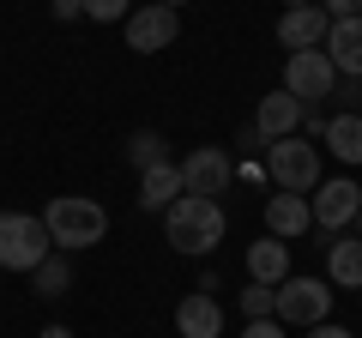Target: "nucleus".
Here are the masks:
<instances>
[{
	"label": "nucleus",
	"mask_w": 362,
	"mask_h": 338,
	"mask_svg": "<svg viewBox=\"0 0 362 338\" xmlns=\"http://www.w3.org/2000/svg\"><path fill=\"white\" fill-rule=\"evenodd\" d=\"M223 230H230V218H223L218 199H199V194H181L175 206L163 211V235L175 254H194V260H206L211 247L223 242Z\"/></svg>",
	"instance_id": "obj_1"
},
{
	"label": "nucleus",
	"mask_w": 362,
	"mask_h": 338,
	"mask_svg": "<svg viewBox=\"0 0 362 338\" xmlns=\"http://www.w3.org/2000/svg\"><path fill=\"white\" fill-rule=\"evenodd\" d=\"M42 230H49V242L61 254H85V247H97L109 235V211L85 194H54L42 206Z\"/></svg>",
	"instance_id": "obj_2"
},
{
	"label": "nucleus",
	"mask_w": 362,
	"mask_h": 338,
	"mask_svg": "<svg viewBox=\"0 0 362 338\" xmlns=\"http://www.w3.org/2000/svg\"><path fill=\"white\" fill-rule=\"evenodd\" d=\"M266 175L278 194H314L320 187V145L290 133V139H266Z\"/></svg>",
	"instance_id": "obj_3"
},
{
	"label": "nucleus",
	"mask_w": 362,
	"mask_h": 338,
	"mask_svg": "<svg viewBox=\"0 0 362 338\" xmlns=\"http://www.w3.org/2000/svg\"><path fill=\"white\" fill-rule=\"evenodd\" d=\"M54 254L37 211H0V272H37Z\"/></svg>",
	"instance_id": "obj_4"
},
{
	"label": "nucleus",
	"mask_w": 362,
	"mask_h": 338,
	"mask_svg": "<svg viewBox=\"0 0 362 338\" xmlns=\"http://www.w3.org/2000/svg\"><path fill=\"white\" fill-rule=\"evenodd\" d=\"M278 326H320L332 320V290H326V278H296L290 272L284 284H278V314H272Z\"/></svg>",
	"instance_id": "obj_5"
},
{
	"label": "nucleus",
	"mask_w": 362,
	"mask_h": 338,
	"mask_svg": "<svg viewBox=\"0 0 362 338\" xmlns=\"http://www.w3.org/2000/svg\"><path fill=\"white\" fill-rule=\"evenodd\" d=\"M230 182H235V151H223V145H194L181 157V194L218 199L230 194Z\"/></svg>",
	"instance_id": "obj_6"
},
{
	"label": "nucleus",
	"mask_w": 362,
	"mask_h": 338,
	"mask_svg": "<svg viewBox=\"0 0 362 338\" xmlns=\"http://www.w3.org/2000/svg\"><path fill=\"white\" fill-rule=\"evenodd\" d=\"M284 91L296 97L302 109H314V103H326V97L338 91V66L326 61V49H296L284 61Z\"/></svg>",
	"instance_id": "obj_7"
},
{
	"label": "nucleus",
	"mask_w": 362,
	"mask_h": 338,
	"mask_svg": "<svg viewBox=\"0 0 362 338\" xmlns=\"http://www.w3.org/2000/svg\"><path fill=\"white\" fill-rule=\"evenodd\" d=\"M308 211H314V223H320L326 235H338L344 223H356V211H362V187L350 182V175H332V182H320L308 194Z\"/></svg>",
	"instance_id": "obj_8"
},
{
	"label": "nucleus",
	"mask_w": 362,
	"mask_h": 338,
	"mask_svg": "<svg viewBox=\"0 0 362 338\" xmlns=\"http://www.w3.org/2000/svg\"><path fill=\"white\" fill-rule=\"evenodd\" d=\"M175 30H181V13H175V6H163V0L133 6V13H127V49H133V54H157V49L175 42Z\"/></svg>",
	"instance_id": "obj_9"
},
{
	"label": "nucleus",
	"mask_w": 362,
	"mask_h": 338,
	"mask_svg": "<svg viewBox=\"0 0 362 338\" xmlns=\"http://www.w3.org/2000/svg\"><path fill=\"white\" fill-rule=\"evenodd\" d=\"M175 332L181 338H223V308L211 290H194V296L175 302Z\"/></svg>",
	"instance_id": "obj_10"
},
{
	"label": "nucleus",
	"mask_w": 362,
	"mask_h": 338,
	"mask_svg": "<svg viewBox=\"0 0 362 338\" xmlns=\"http://www.w3.org/2000/svg\"><path fill=\"white\" fill-rule=\"evenodd\" d=\"M326 30H332V18L320 13V0H314V6H290V13L278 18V42H284L290 54L296 49H320Z\"/></svg>",
	"instance_id": "obj_11"
},
{
	"label": "nucleus",
	"mask_w": 362,
	"mask_h": 338,
	"mask_svg": "<svg viewBox=\"0 0 362 338\" xmlns=\"http://www.w3.org/2000/svg\"><path fill=\"white\" fill-rule=\"evenodd\" d=\"M302 230H314L308 194H266V235H278V242H296Z\"/></svg>",
	"instance_id": "obj_12"
},
{
	"label": "nucleus",
	"mask_w": 362,
	"mask_h": 338,
	"mask_svg": "<svg viewBox=\"0 0 362 338\" xmlns=\"http://www.w3.org/2000/svg\"><path fill=\"white\" fill-rule=\"evenodd\" d=\"M326 61L338 66V78H362V18H332L326 30Z\"/></svg>",
	"instance_id": "obj_13"
},
{
	"label": "nucleus",
	"mask_w": 362,
	"mask_h": 338,
	"mask_svg": "<svg viewBox=\"0 0 362 338\" xmlns=\"http://www.w3.org/2000/svg\"><path fill=\"white\" fill-rule=\"evenodd\" d=\"M302 115H308V109L290 91H272V97H259L254 127H259V139H290V133H302Z\"/></svg>",
	"instance_id": "obj_14"
},
{
	"label": "nucleus",
	"mask_w": 362,
	"mask_h": 338,
	"mask_svg": "<svg viewBox=\"0 0 362 338\" xmlns=\"http://www.w3.org/2000/svg\"><path fill=\"white\" fill-rule=\"evenodd\" d=\"M247 278L254 284H284L290 278V242H278V235L247 242Z\"/></svg>",
	"instance_id": "obj_15"
},
{
	"label": "nucleus",
	"mask_w": 362,
	"mask_h": 338,
	"mask_svg": "<svg viewBox=\"0 0 362 338\" xmlns=\"http://www.w3.org/2000/svg\"><path fill=\"white\" fill-rule=\"evenodd\" d=\"M326 278L338 290H362V235H338L326 247Z\"/></svg>",
	"instance_id": "obj_16"
},
{
	"label": "nucleus",
	"mask_w": 362,
	"mask_h": 338,
	"mask_svg": "<svg viewBox=\"0 0 362 338\" xmlns=\"http://www.w3.org/2000/svg\"><path fill=\"white\" fill-rule=\"evenodd\" d=\"M181 199V163H157L139 175V206L145 211H169Z\"/></svg>",
	"instance_id": "obj_17"
},
{
	"label": "nucleus",
	"mask_w": 362,
	"mask_h": 338,
	"mask_svg": "<svg viewBox=\"0 0 362 338\" xmlns=\"http://www.w3.org/2000/svg\"><path fill=\"white\" fill-rule=\"evenodd\" d=\"M320 139H326V151H332L338 163H362V115H350V109H344V115H332Z\"/></svg>",
	"instance_id": "obj_18"
},
{
	"label": "nucleus",
	"mask_w": 362,
	"mask_h": 338,
	"mask_svg": "<svg viewBox=\"0 0 362 338\" xmlns=\"http://www.w3.org/2000/svg\"><path fill=\"white\" fill-rule=\"evenodd\" d=\"M127 163L139 169V175H145V169H157V163H169V151H163V133H157V127H139V133L127 139Z\"/></svg>",
	"instance_id": "obj_19"
},
{
	"label": "nucleus",
	"mask_w": 362,
	"mask_h": 338,
	"mask_svg": "<svg viewBox=\"0 0 362 338\" xmlns=\"http://www.w3.org/2000/svg\"><path fill=\"white\" fill-rule=\"evenodd\" d=\"M30 284H37V296H66V290H73V266L61 260V254H49V260L37 266V272H30Z\"/></svg>",
	"instance_id": "obj_20"
},
{
	"label": "nucleus",
	"mask_w": 362,
	"mask_h": 338,
	"mask_svg": "<svg viewBox=\"0 0 362 338\" xmlns=\"http://www.w3.org/2000/svg\"><path fill=\"white\" fill-rule=\"evenodd\" d=\"M242 314H247V320H272V314H278V284H254V278H247Z\"/></svg>",
	"instance_id": "obj_21"
},
{
	"label": "nucleus",
	"mask_w": 362,
	"mask_h": 338,
	"mask_svg": "<svg viewBox=\"0 0 362 338\" xmlns=\"http://www.w3.org/2000/svg\"><path fill=\"white\" fill-rule=\"evenodd\" d=\"M133 0H85V18H97V25H127Z\"/></svg>",
	"instance_id": "obj_22"
},
{
	"label": "nucleus",
	"mask_w": 362,
	"mask_h": 338,
	"mask_svg": "<svg viewBox=\"0 0 362 338\" xmlns=\"http://www.w3.org/2000/svg\"><path fill=\"white\" fill-rule=\"evenodd\" d=\"M326 18H362V0H320Z\"/></svg>",
	"instance_id": "obj_23"
},
{
	"label": "nucleus",
	"mask_w": 362,
	"mask_h": 338,
	"mask_svg": "<svg viewBox=\"0 0 362 338\" xmlns=\"http://www.w3.org/2000/svg\"><path fill=\"white\" fill-rule=\"evenodd\" d=\"M242 338H284V326H278V320H247Z\"/></svg>",
	"instance_id": "obj_24"
},
{
	"label": "nucleus",
	"mask_w": 362,
	"mask_h": 338,
	"mask_svg": "<svg viewBox=\"0 0 362 338\" xmlns=\"http://www.w3.org/2000/svg\"><path fill=\"white\" fill-rule=\"evenodd\" d=\"M308 338H356L350 326H338V320H320V326H308Z\"/></svg>",
	"instance_id": "obj_25"
},
{
	"label": "nucleus",
	"mask_w": 362,
	"mask_h": 338,
	"mask_svg": "<svg viewBox=\"0 0 362 338\" xmlns=\"http://www.w3.org/2000/svg\"><path fill=\"white\" fill-rule=\"evenodd\" d=\"M235 145H242V151H266V139H259V127H254V121H247V127L235 133Z\"/></svg>",
	"instance_id": "obj_26"
},
{
	"label": "nucleus",
	"mask_w": 362,
	"mask_h": 338,
	"mask_svg": "<svg viewBox=\"0 0 362 338\" xmlns=\"http://www.w3.org/2000/svg\"><path fill=\"white\" fill-rule=\"evenodd\" d=\"M49 6H54V18H78L85 13V0H49Z\"/></svg>",
	"instance_id": "obj_27"
},
{
	"label": "nucleus",
	"mask_w": 362,
	"mask_h": 338,
	"mask_svg": "<svg viewBox=\"0 0 362 338\" xmlns=\"http://www.w3.org/2000/svg\"><path fill=\"white\" fill-rule=\"evenodd\" d=\"M37 338H73V332H66V326H42Z\"/></svg>",
	"instance_id": "obj_28"
},
{
	"label": "nucleus",
	"mask_w": 362,
	"mask_h": 338,
	"mask_svg": "<svg viewBox=\"0 0 362 338\" xmlns=\"http://www.w3.org/2000/svg\"><path fill=\"white\" fill-rule=\"evenodd\" d=\"M290 6H314V0H284V13H290Z\"/></svg>",
	"instance_id": "obj_29"
},
{
	"label": "nucleus",
	"mask_w": 362,
	"mask_h": 338,
	"mask_svg": "<svg viewBox=\"0 0 362 338\" xmlns=\"http://www.w3.org/2000/svg\"><path fill=\"white\" fill-rule=\"evenodd\" d=\"M163 6H175V13H181V0H163Z\"/></svg>",
	"instance_id": "obj_30"
},
{
	"label": "nucleus",
	"mask_w": 362,
	"mask_h": 338,
	"mask_svg": "<svg viewBox=\"0 0 362 338\" xmlns=\"http://www.w3.org/2000/svg\"><path fill=\"white\" fill-rule=\"evenodd\" d=\"M356 235H362V211H356Z\"/></svg>",
	"instance_id": "obj_31"
}]
</instances>
